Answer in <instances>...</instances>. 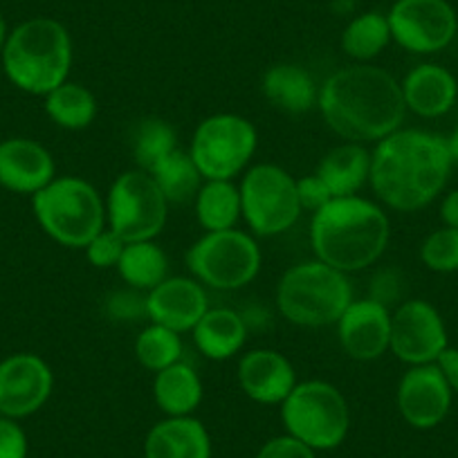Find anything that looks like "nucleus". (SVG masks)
I'll use <instances>...</instances> for the list:
<instances>
[{"instance_id":"33","label":"nucleus","mask_w":458,"mask_h":458,"mask_svg":"<svg viewBox=\"0 0 458 458\" xmlns=\"http://www.w3.org/2000/svg\"><path fill=\"white\" fill-rule=\"evenodd\" d=\"M420 259L434 272L458 270V229L443 227L427 236L420 245Z\"/></svg>"},{"instance_id":"8","label":"nucleus","mask_w":458,"mask_h":458,"mask_svg":"<svg viewBox=\"0 0 458 458\" xmlns=\"http://www.w3.org/2000/svg\"><path fill=\"white\" fill-rule=\"evenodd\" d=\"M187 266L196 281L214 290H239L252 284L261 270L257 241L241 229L207 232L189 248Z\"/></svg>"},{"instance_id":"4","label":"nucleus","mask_w":458,"mask_h":458,"mask_svg":"<svg viewBox=\"0 0 458 458\" xmlns=\"http://www.w3.org/2000/svg\"><path fill=\"white\" fill-rule=\"evenodd\" d=\"M3 65L21 90L30 95H50L68 81L72 65V41L59 21L30 19L7 34Z\"/></svg>"},{"instance_id":"32","label":"nucleus","mask_w":458,"mask_h":458,"mask_svg":"<svg viewBox=\"0 0 458 458\" xmlns=\"http://www.w3.org/2000/svg\"><path fill=\"white\" fill-rule=\"evenodd\" d=\"M135 358L148 371L157 373L162 369L182 360V339L175 330L160 324H151L140 333L135 342Z\"/></svg>"},{"instance_id":"16","label":"nucleus","mask_w":458,"mask_h":458,"mask_svg":"<svg viewBox=\"0 0 458 458\" xmlns=\"http://www.w3.org/2000/svg\"><path fill=\"white\" fill-rule=\"evenodd\" d=\"M452 407V389L436 364L411 367L398 385V409L416 429L440 425Z\"/></svg>"},{"instance_id":"15","label":"nucleus","mask_w":458,"mask_h":458,"mask_svg":"<svg viewBox=\"0 0 458 458\" xmlns=\"http://www.w3.org/2000/svg\"><path fill=\"white\" fill-rule=\"evenodd\" d=\"M342 349L358 362H373L389 351L391 312L377 299H358L344 310L337 321Z\"/></svg>"},{"instance_id":"26","label":"nucleus","mask_w":458,"mask_h":458,"mask_svg":"<svg viewBox=\"0 0 458 458\" xmlns=\"http://www.w3.org/2000/svg\"><path fill=\"white\" fill-rule=\"evenodd\" d=\"M198 223L207 232L234 229L241 211V191L232 180H207L196 196Z\"/></svg>"},{"instance_id":"35","label":"nucleus","mask_w":458,"mask_h":458,"mask_svg":"<svg viewBox=\"0 0 458 458\" xmlns=\"http://www.w3.org/2000/svg\"><path fill=\"white\" fill-rule=\"evenodd\" d=\"M0 458H28V436L14 418L0 416Z\"/></svg>"},{"instance_id":"37","label":"nucleus","mask_w":458,"mask_h":458,"mask_svg":"<svg viewBox=\"0 0 458 458\" xmlns=\"http://www.w3.org/2000/svg\"><path fill=\"white\" fill-rule=\"evenodd\" d=\"M257 458H317L315 449L303 445L301 440L293 438V436H276V438L267 440L257 454Z\"/></svg>"},{"instance_id":"34","label":"nucleus","mask_w":458,"mask_h":458,"mask_svg":"<svg viewBox=\"0 0 458 458\" xmlns=\"http://www.w3.org/2000/svg\"><path fill=\"white\" fill-rule=\"evenodd\" d=\"M126 243L120 239V236L114 234L113 229H101L99 234L86 245V254L88 261L92 263L99 270H108V267H117L120 263L122 252H124Z\"/></svg>"},{"instance_id":"11","label":"nucleus","mask_w":458,"mask_h":458,"mask_svg":"<svg viewBox=\"0 0 458 458\" xmlns=\"http://www.w3.org/2000/svg\"><path fill=\"white\" fill-rule=\"evenodd\" d=\"M241 211L257 236L284 234L301 216L297 180L276 165H257L245 174Z\"/></svg>"},{"instance_id":"21","label":"nucleus","mask_w":458,"mask_h":458,"mask_svg":"<svg viewBox=\"0 0 458 458\" xmlns=\"http://www.w3.org/2000/svg\"><path fill=\"white\" fill-rule=\"evenodd\" d=\"M147 458H211V440L205 425L191 416L157 422L144 443Z\"/></svg>"},{"instance_id":"27","label":"nucleus","mask_w":458,"mask_h":458,"mask_svg":"<svg viewBox=\"0 0 458 458\" xmlns=\"http://www.w3.org/2000/svg\"><path fill=\"white\" fill-rule=\"evenodd\" d=\"M117 272L131 288L148 293L166 279L169 259H166L165 250L157 248L153 241L126 243L120 263H117Z\"/></svg>"},{"instance_id":"25","label":"nucleus","mask_w":458,"mask_h":458,"mask_svg":"<svg viewBox=\"0 0 458 458\" xmlns=\"http://www.w3.org/2000/svg\"><path fill=\"white\" fill-rule=\"evenodd\" d=\"M153 398L169 418L189 416L202 400V382L196 369L187 362H175L156 373Z\"/></svg>"},{"instance_id":"9","label":"nucleus","mask_w":458,"mask_h":458,"mask_svg":"<svg viewBox=\"0 0 458 458\" xmlns=\"http://www.w3.org/2000/svg\"><path fill=\"white\" fill-rule=\"evenodd\" d=\"M169 200L142 169L117 175L106 200V220L124 243L153 241L166 225Z\"/></svg>"},{"instance_id":"7","label":"nucleus","mask_w":458,"mask_h":458,"mask_svg":"<svg viewBox=\"0 0 458 458\" xmlns=\"http://www.w3.org/2000/svg\"><path fill=\"white\" fill-rule=\"evenodd\" d=\"M281 418L288 436L310 449H333L344 443L351 427L346 398L335 385L324 380L297 382L281 403Z\"/></svg>"},{"instance_id":"30","label":"nucleus","mask_w":458,"mask_h":458,"mask_svg":"<svg viewBox=\"0 0 458 458\" xmlns=\"http://www.w3.org/2000/svg\"><path fill=\"white\" fill-rule=\"evenodd\" d=\"M389 43V19L380 12H367V14L355 16L342 32V50L360 64L376 59Z\"/></svg>"},{"instance_id":"17","label":"nucleus","mask_w":458,"mask_h":458,"mask_svg":"<svg viewBox=\"0 0 458 458\" xmlns=\"http://www.w3.org/2000/svg\"><path fill=\"white\" fill-rule=\"evenodd\" d=\"M144 306L151 324H160L175 333L193 330L209 310L202 284L187 276H166L162 284L148 290Z\"/></svg>"},{"instance_id":"2","label":"nucleus","mask_w":458,"mask_h":458,"mask_svg":"<svg viewBox=\"0 0 458 458\" xmlns=\"http://www.w3.org/2000/svg\"><path fill=\"white\" fill-rule=\"evenodd\" d=\"M452 165L447 140L427 131L398 129L376 144L369 182L391 209L418 211L443 191Z\"/></svg>"},{"instance_id":"13","label":"nucleus","mask_w":458,"mask_h":458,"mask_svg":"<svg viewBox=\"0 0 458 458\" xmlns=\"http://www.w3.org/2000/svg\"><path fill=\"white\" fill-rule=\"evenodd\" d=\"M389 349L400 362L411 367L434 364L447 349V330L438 310L422 299H411L395 308Z\"/></svg>"},{"instance_id":"12","label":"nucleus","mask_w":458,"mask_h":458,"mask_svg":"<svg viewBox=\"0 0 458 458\" xmlns=\"http://www.w3.org/2000/svg\"><path fill=\"white\" fill-rule=\"evenodd\" d=\"M386 19L391 38L416 55L445 50L458 30L456 12L447 0H395Z\"/></svg>"},{"instance_id":"3","label":"nucleus","mask_w":458,"mask_h":458,"mask_svg":"<svg viewBox=\"0 0 458 458\" xmlns=\"http://www.w3.org/2000/svg\"><path fill=\"white\" fill-rule=\"evenodd\" d=\"M389 218L367 198H333L312 214L310 245L317 261L344 275L373 266L389 245Z\"/></svg>"},{"instance_id":"38","label":"nucleus","mask_w":458,"mask_h":458,"mask_svg":"<svg viewBox=\"0 0 458 458\" xmlns=\"http://www.w3.org/2000/svg\"><path fill=\"white\" fill-rule=\"evenodd\" d=\"M436 367H438L440 373L445 376L449 389L458 394V349H449L447 346V349L438 355V360H436Z\"/></svg>"},{"instance_id":"24","label":"nucleus","mask_w":458,"mask_h":458,"mask_svg":"<svg viewBox=\"0 0 458 458\" xmlns=\"http://www.w3.org/2000/svg\"><path fill=\"white\" fill-rule=\"evenodd\" d=\"M315 174L324 180L333 198L355 196L371 175V153L362 144L346 142L326 153Z\"/></svg>"},{"instance_id":"14","label":"nucleus","mask_w":458,"mask_h":458,"mask_svg":"<svg viewBox=\"0 0 458 458\" xmlns=\"http://www.w3.org/2000/svg\"><path fill=\"white\" fill-rule=\"evenodd\" d=\"M52 369L34 353H16L0 362V416L37 413L52 394Z\"/></svg>"},{"instance_id":"1","label":"nucleus","mask_w":458,"mask_h":458,"mask_svg":"<svg viewBox=\"0 0 458 458\" xmlns=\"http://www.w3.org/2000/svg\"><path fill=\"white\" fill-rule=\"evenodd\" d=\"M317 104L330 131L358 144L380 142L395 133L407 113L403 88L394 74L369 64L330 74Z\"/></svg>"},{"instance_id":"29","label":"nucleus","mask_w":458,"mask_h":458,"mask_svg":"<svg viewBox=\"0 0 458 458\" xmlns=\"http://www.w3.org/2000/svg\"><path fill=\"white\" fill-rule=\"evenodd\" d=\"M148 174L153 175L169 205H184V202L193 200L202 187V175L193 162L191 153H184L180 148H175Z\"/></svg>"},{"instance_id":"39","label":"nucleus","mask_w":458,"mask_h":458,"mask_svg":"<svg viewBox=\"0 0 458 458\" xmlns=\"http://www.w3.org/2000/svg\"><path fill=\"white\" fill-rule=\"evenodd\" d=\"M440 218L445 220L447 227L458 229V189L447 193V198L443 200V205H440Z\"/></svg>"},{"instance_id":"31","label":"nucleus","mask_w":458,"mask_h":458,"mask_svg":"<svg viewBox=\"0 0 458 458\" xmlns=\"http://www.w3.org/2000/svg\"><path fill=\"white\" fill-rule=\"evenodd\" d=\"M178 148V138L169 122L160 117H147L138 124L133 135V156L142 171H151L166 156Z\"/></svg>"},{"instance_id":"20","label":"nucleus","mask_w":458,"mask_h":458,"mask_svg":"<svg viewBox=\"0 0 458 458\" xmlns=\"http://www.w3.org/2000/svg\"><path fill=\"white\" fill-rule=\"evenodd\" d=\"M404 106L420 117H440L449 113L458 95V83L449 70L436 64L413 68L400 83Z\"/></svg>"},{"instance_id":"28","label":"nucleus","mask_w":458,"mask_h":458,"mask_svg":"<svg viewBox=\"0 0 458 458\" xmlns=\"http://www.w3.org/2000/svg\"><path fill=\"white\" fill-rule=\"evenodd\" d=\"M46 113L61 129L81 131L95 122L97 99L81 83L65 81L46 95Z\"/></svg>"},{"instance_id":"41","label":"nucleus","mask_w":458,"mask_h":458,"mask_svg":"<svg viewBox=\"0 0 458 458\" xmlns=\"http://www.w3.org/2000/svg\"><path fill=\"white\" fill-rule=\"evenodd\" d=\"M5 41H7V25H5V19L0 16V52H3V47H5Z\"/></svg>"},{"instance_id":"36","label":"nucleus","mask_w":458,"mask_h":458,"mask_svg":"<svg viewBox=\"0 0 458 458\" xmlns=\"http://www.w3.org/2000/svg\"><path fill=\"white\" fill-rule=\"evenodd\" d=\"M297 196L299 202H301V209L312 211V214L333 200V193H330V189L326 187V182L317 174L297 180Z\"/></svg>"},{"instance_id":"5","label":"nucleus","mask_w":458,"mask_h":458,"mask_svg":"<svg viewBox=\"0 0 458 458\" xmlns=\"http://www.w3.org/2000/svg\"><path fill=\"white\" fill-rule=\"evenodd\" d=\"M353 301L349 276L321 261L297 263L276 285V308L294 326L321 328L337 324Z\"/></svg>"},{"instance_id":"19","label":"nucleus","mask_w":458,"mask_h":458,"mask_svg":"<svg viewBox=\"0 0 458 458\" xmlns=\"http://www.w3.org/2000/svg\"><path fill=\"white\" fill-rule=\"evenodd\" d=\"M239 385L259 404H281L297 386L293 364L272 349H254L239 362Z\"/></svg>"},{"instance_id":"6","label":"nucleus","mask_w":458,"mask_h":458,"mask_svg":"<svg viewBox=\"0 0 458 458\" xmlns=\"http://www.w3.org/2000/svg\"><path fill=\"white\" fill-rule=\"evenodd\" d=\"M34 216L50 239L65 248H86L106 223L99 191L83 178H55L32 196Z\"/></svg>"},{"instance_id":"18","label":"nucleus","mask_w":458,"mask_h":458,"mask_svg":"<svg viewBox=\"0 0 458 458\" xmlns=\"http://www.w3.org/2000/svg\"><path fill=\"white\" fill-rule=\"evenodd\" d=\"M55 180V157L28 138L0 142V184L14 193H38Z\"/></svg>"},{"instance_id":"23","label":"nucleus","mask_w":458,"mask_h":458,"mask_svg":"<svg viewBox=\"0 0 458 458\" xmlns=\"http://www.w3.org/2000/svg\"><path fill=\"white\" fill-rule=\"evenodd\" d=\"M263 95L275 108L290 114H301L315 108L319 101L315 79L308 70L294 64L272 65L263 74Z\"/></svg>"},{"instance_id":"22","label":"nucleus","mask_w":458,"mask_h":458,"mask_svg":"<svg viewBox=\"0 0 458 458\" xmlns=\"http://www.w3.org/2000/svg\"><path fill=\"white\" fill-rule=\"evenodd\" d=\"M248 326L239 312L229 308H209L193 328V342L205 358L214 362L234 358L245 346Z\"/></svg>"},{"instance_id":"40","label":"nucleus","mask_w":458,"mask_h":458,"mask_svg":"<svg viewBox=\"0 0 458 458\" xmlns=\"http://www.w3.org/2000/svg\"><path fill=\"white\" fill-rule=\"evenodd\" d=\"M447 147H449V153H452V160L458 162V129L454 131L452 138L447 140Z\"/></svg>"},{"instance_id":"10","label":"nucleus","mask_w":458,"mask_h":458,"mask_svg":"<svg viewBox=\"0 0 458 458\" xmlns=\"http://www.w3.org/2000/svg\"><path fill=\"white\" fill-rule=\"evenodd\" d=\"M257 142L252 122L234 113H218L198 124L189 153L205 180H232L250 165Z\"/></svg>"}]
</instances>
